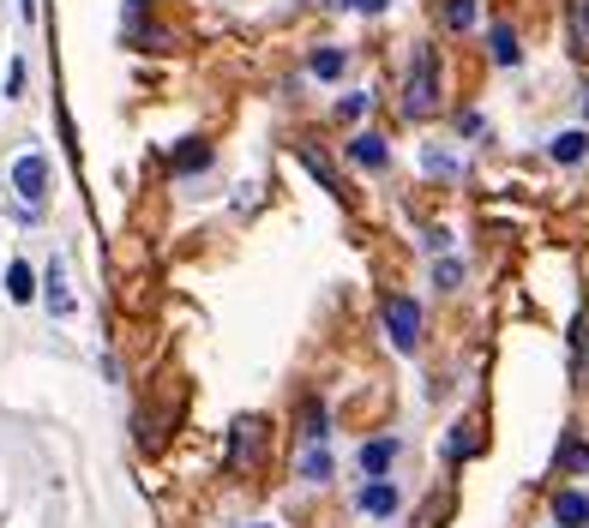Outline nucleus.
<instances>
[{"mask_svg":"<svg viewBox=\"0 0 589 528\" xmlns=\"http://www.w3.org/2000/svg\"><path fill=\"white\" fill-rule=\"evenodd\" d=\"M439 108V54L421 49L415 66H409V85H404V115L409 120H427Z\"/></svg>","mask_w":589,"mask_h":528,"instance_id":"1","label":"nucleus"},{"mask_svg":"<svg viewBox=\"0 0 589 528\" xmlns=\"http://www.w3.org/2000/svg\"><path fill=\"white\" fill-rule=\"evenodd\" d=\"M380 319H385V336H392L397 355H415V348H421V307H415V300H409V295H385Z\"/></svg>","mask_w":589,"mask_h":528,"instance_id":"2","label":"nucleus"},{"mask_svg":"<svg viewBox=\"0 0 589 528\" xmlns=\"http://www.w3.org/2000/svg\"><path fill=\"white\" fill-rule=\"evenodd\" d=\"M13 193L25 198V210H37L42 198H49V163H42L37 151H30V156H18V163H13Z\"/></svg>","mask_w":589,"mask_h":528,"instance_id":"3","label":"nucleus"},{"mask_svg":"<svg viewBox=\"0 0 589 528\" xmlns=\"http://www.w3.org/2000/svg\"><path fill=\"white\" fill-rule=\"evenodd\" d=\"M397 451H404L397 438H367V445H361V475L367 480H385V475H392V463H397Z\"/></svg>","mask_w":589,"mask_h":528,"instance_id":"4","label":"nucleus"},{"mask_svg":"<svg viewBox=\"0 0 589 528\" xmlns=\"http://www.w3.org/2000/svg\"><path fill=\"white\" fill-rule=\"evenodd\" d=\"M355 504H361V516H397L404 492H397L392 480H367V487H361V499H355Z\"/></svg>","mask_w":589,"mask_h":528,"instance_id":"5","label":"nucleus"},{"mask_svg":"<svg viewBox=\"0 0 589 528\" xmlns=\"http://www.w3.org/2000/svg\"><path fill=\"white\" fill-rule=\"evenodd\" d=\"M259 445H265V421H259V414H247V421L235 426V438H229V463H253Z\"/></svg>","mask_w":589,"mask_h":528,"instance_id":"6","label":"nucleus"},{"mask_svg":"<svg viewBox=\"0 0 589 528\" xmlns=\"http://www.w3.org/2000/svg\"><path fill=\"white\" fill-rule=\"evenodd\" d=\"M307 73L325 78V85H337V78L349 73V49H331V42H325V49H313V54H307Z\"/></svg>","mask_w":589,"mask_h":528,"instance_id":"7","label":"nucleus"},{"mask_svg":"<svg viewBox=\"0 0 589 528\" xmlns=\"http://www.w3.org/2000/svg\"><path fill=\"white\" fill-rule=\"evenodd\" d=\"M548 156H553V163H560V168H577V163H584V156H589V132H584V127L560 132V139L548 144Z\"/></svg>","mask_w":589,"mask_h":528,"instance_id":"8","label":"nucleus"},{"mask_svg":"<svg viewBox=\"0 0 589 528\" xmlns=\"http://www.w3.org/2000/svg\"><path fill=\"white\" fill-rule=\"evenodd\" d=\"M553 523L560 528H589V492H560V499H553Z\"/></svg>","mask_w":589,"mask_h":528,"instance_id":"9","label":"nucleus"},{"mask_svg":"<svg viewBox=\"0 0 589 528\" xmlns=\"http://www.w3.org/2000/svg\"><path fill=\"white\" fill-rule=\"evenodd\" d=\"M349 156H355L361 168H373V175H380V168L392 163V151H385L380 132H355V139H349Z\"/></svg>","mask_w":589,"mask_h":528,"instance_id":"10","label":"nucleus"},{"mask_svg":"<svg viewBox=\"0 0 589 528\" xmlns=\"http://www.w3.org/2000/svg\"><path fill=\"white\" fill-rule=\"evenodd\" d=\"M7 300H18V307H30V300H37V271H30L25 258H13V265H7Z\"/></svg>","mask_w":589,"mask_h":528,"instance_id":"11","label":"nucleus"},{"mask_svg":"<svg viewBox=\"0 0 589 528\" xmlns=\"http://www.w3.org/2000/svg\"><path fill=\"white\" fill-rule=\"evenodd\" d=\"M302 438H307V445H325V438H331V409L319 397L302 402Z\"/></svg>","mask_w":589,"mask_h":528,"instance_id":"12","label":"nucleus"},{"mask_svg":"<svg viewBox=\"0 0 589 528\" xmlns=\"http://www.w3.org/2000/svg\"><path fill=\"white\" fill-rule=\"evenodd\" d=\"M560 475H589V438H577V433H565L560 438Z\"/></svg>","mask_w":589,"mask_h":528,"instance_id":"13","label":"nucleus"},{"mask_svg":"<svg viewBox=\"0 0 589 528\" xmlns=\"http://www.w3.org/2000/svg\"><path fill=\"white\" fill-rule=\"evenodd\" d=\"M42 283H49V312H54V319H73V295H66V265H61V258L49 265Z\"/></svg>","mask_w":589,"mask_h":528,"instance_id":"14","label":"nucleus"},{"mask_svg":"<svg viewBox=\"0 0 589 528\" xmlns=\"http://www.w3.org/2000/svg\"><path fill=\"white\" fill-rule=\"evenodd\" d=\"M475 0H446V13H439V25L451 30V37H463V30H475Z\"/></svg>","mask_w":589,"mask_h":528,"instance_id":"15","label":"nucleus"},{"mask_svg":"<svg viewBox=\"0 0 589 528\" xmlns=\"http://www.w3.org/2000/svg\"><path fill=\"white\" fill-rule=\"evenodd\" d=\"M487 42H494V61H499V66H517V61H524V49H517V30H511V25H494V30H487Z\"/></svg>","mask_w":589,"mask_h":528,"instance_id":"16","label":"nucleus"},{"mask_svg":"<svg viewBox=\"0 0 589 528\" xmlns=\"http://www.w3.org/2000/svg\"><path fill=\"white\" fill-rule=\"evenodd\" d=\"M169 168H175V175H193V168H210V144H205V139H187L181 151H175V163H169Z\"/></svg>","mask_w":589,"mask_h":528,"instance_id":"17","label":"nucleus"},{"mask_svg":"<svg viewBox=\"0 0 589 528\" xmlns=\"http://www.w3.org/2000/svg\"><path fill=\"white\" fill-rule=\"evenodd\" d=\"M302 480H313V487H325L331 480V451L325 445H307L302 451Z\"/></svg>","mask_w":589,"mask_h":528,"instance_id":"18","label":"nucleus"},{"mask_svg":"<svg viewBox=\"0 0 589 528\" xmlns=\"http://www.w3.org/2000/svg\"><path fill=\"white\" fill-rule=\"evenodd\" d=\"M572 54L589 61V0H572Z\"/></svg>","mask_w":589,"mask_h":528,"instance_id":"19","label":"nucleus"},{"mask_svg":"<svg viewBox=\"0 0 589 528\" xmlns=\"http://www.w3.org/2000/svg\"><path fill=\"white\" fill-rule=\"evenodd\" d=\"M433 283H439V288H458L463 283V265H458V258H433Z\"/></svg>","mask_w":589,"mask_h":528,"instance_id":"20","label":"nucleus"},{"mask_svg":"<svg viewBox=\"0 0 589 528\" xmlns=\"http://www.w3.org/2000/svg\"><path fill=\"white\" fill-rule=\"evenodd\" d=\"M470 451H475V426H458V433H451V463H463Z\"/></svg>","mask_w":589,"mask_h":528,"instance_id":"21","label":"nucleus"},{"mask_svg":"<svg viewBox=\"0 0 589 528\" xmlns=\"http://www.w3.org/2000/svg\"><path fill=\"white\" fill-rule=\"evenodd\" d=\"M302 163L313 168V175H319V181H325V186H337V181H331V163H325V156L313 151V144H302Z\"/></svg>","mask_w":589,"mask_h":528,"instance_id":"22","label":"nucleus"},{"mask_svg":"<svg viewBox=\"0 0 589 528\" xmlns=\"http://www.w3.org/2000/svg\"><path fill=\"white\" fill-rule=\"evenodd\" d=\"M421 168H427V175H458V163H451L446 151H427L421 156Z\"/></svg>","mask_w":589,"mask_h":528,"instance_id":"23","label":"nucleus"},{"mask_svg":"<svg viewBox=\"0 0 589 528\" xmlns=\"http://www.w3.org/2000/svg\"><path fill=\"white\" fill-rule=\"evenodd\" d=\"M367 115V96H343L337 103V120H361Z\"/></svg>","mask_w":589,"mask_h":528,"instance_id":"24","label":"nucleus"},{"mask_svg":"<svg viewBox=\"0 0 589 528\" xmlns=\"http://www.w3.org/2000/svg\"><path fill=\"white\" fill-rule=\"evenodd\" d=\"M572 348H577V361H584V366H589V324H584V319H577V324H572Z\"/></svg>","mask_w":589,"mask_h":528,"instance_id":"25","label":"nucleus"},{"mask_svg":"<svg viewBox=\"0 0 589 528\" xmlns=\"http://www.w3.org/2000/svg\"><path fill=\"white\" fill-rule=\"evenodd\" d=\"M18 91H25V61L7 66V96H18Z\"/></svg>","mask_w":589,"mask_h":528,"instance_id":"26","label":"nucleus"},{"mask_svg":"<svg viewBox=\"0 0 589 528\" xmlns=\"http://www.w3.org/2000/svg\"><path fill=\"white\" fill-rule=\"evenodd\" d=\"M331 7H361V13H385L392 0H331Z\"/></svg>","mask_w":589,"mask_h":528,"instance_id":"27","label":"nucleus"},{"mask_svg":"<svg viewBox=\"0 0 589 528\" xmlns=\"http://www.w3.org/2000/svg\"><path fill=\"white\" fill-rule=\"evenodd\" d=\"M127 7H132V13H144V7H151V0H127Z\"/></svg>","mask_w":589,"mask_h":528,"instance_id":"28","label":"nucleus"},{"mask_svg":"<svg viewBox=\"0 0 589 528\" xmlns=\"http://www.w3.org/2000/svg\"><path fill=\"white\" fill-rule=\"evenodd\" d=\"M253 528H265V523H253Z\"/></svg>","mask_w":589,"mask_h":528,"instance_id":"29","label":"nucleus"},{"mask_svg":"<svg viewBox=\"0 0 589 528\" xmlns=\"http://www.w3.org/2000/svg\"><path fill=\"white\" fill-rule=\"evenodd\" d=\"M584 96H589V91H584ZM584 108H589V103H584Z\"/></svg>","mask_w":589,"mask_h":528,"instance_id":"30","label":"nucleus"}]
</instances>
